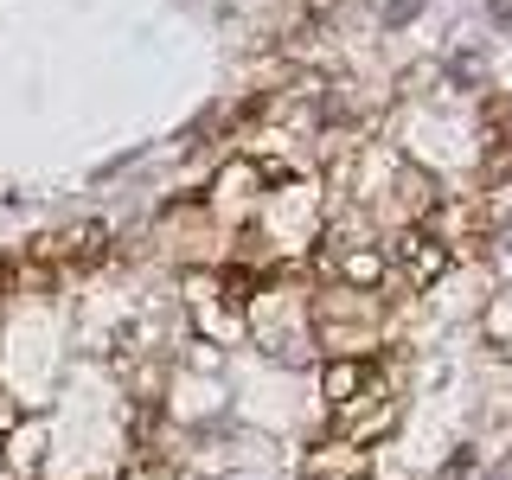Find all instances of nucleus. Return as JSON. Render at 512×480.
Segmentation results:
<instances>
[{
    "label": "nucleus",
    "instance_id": "nucleus-1",
    "mask_svg": "<svg viewBox=\"0 0 512 480\" xmlns=\"http://www.w3.org/2000/svg\"><path fill=\"white\" fill-rule=\"evenodd\" d=\"M320 397H327L333 410H359L365 397H378V359H359V352H340V359L320 372Z\"/></svg>",
    "mask_w": 512,
    "mask_h": 480
}]
</instances>
